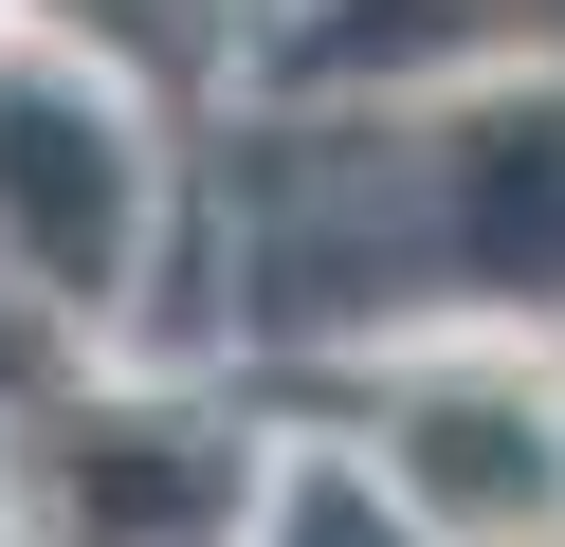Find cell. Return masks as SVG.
<instances>
[{"instance_id": "cell-1", "label": "cell", "mask_w": 565, "mask_h": 547, "mask_svg": "<svg viewBox=\"0 0 565 547\" xmlns=\"http://www.w3.org/2000/svg\"><path fill=\"white\" fill-rule=\"evenodd\" d=\"M0 201H19V238H38L55 292H110V255H128V182H110V146H92L74 109H0Z\"/></svg>"}, {"instance_id": "cell-2", "label": "cell", "mask_w": 565, "mask_h": 547, "mask_svg": "<svg viewBox=\"0 0 565 547\" xmlns=\"http://www.w3.org/2000/svg\"><path fill=\"white\" fill-rule=\"evenodd\" d=\"M475 274H511V292L565 274V109L547 128H475Z\"/></svg>"}, {"instance_id": "cell-3", "label": "cell", "mask_w": 565, "mask_h": 547, "mask_svg": "<svg viewBox=\"0 0 565 547\" xmlns=\"http://www.w3.org/2000/svg\"><path fill=\"white\" fill-rule=\"evenodd\" d=\"M220 511V456H164V438H92L74 456V529L92 547H183Z\"/></svg>"}, {"instance_id": "cell-4", "label": "cell", "mask_w": 565, "mask_h": 547, "mask_svg": "<svg viewBox=\"0 0 565 547\" xmlns=\"http://www.w3.org/2000/svg\"><path fill=\"white\" fill-rule=\"evenodd\" d=\"M419 474H438L456 511H492V529H529V511H547V456H511V420H492V401H438V420H419Z\"/></svg>"}, {"instance_id": "cell-5", "label": "cell", "mask_w": 565, "mask_h": 547, "mask_svg": "<svg viewBox=\"0 0 565 547\" xmlns=\"http://www.w3.org/2000/svg\"><path fill=\"white\" fill-rule=\"evenodd\" d=\"M475 19H529V0H365V36H475Z\"/></svg>"}, {"instance_id": "cell-6", "label": "cell", "mask_w": 565, "mask_h": 547, "mask_svg": "<svg viewBox=\"0 0 565 547\" xmlns=\"http://www.w3.org/2000/svg\"><path fill=\"white\" fill-rule=\"evenodd\" d=\"M74 19H110L128 55H183V0H74Z\"/></svg>"}, {"instance_id": "cell-7", "label": "cell", "mask_w": 565, "mask_h": 547, "mask_svg": "<svg viewBox=\"0 0 565 547\" xmlns=\"http://www.w3.org/2000/svg\"><path fill=\"white\" fill-rule=\"evenodd\" d=\"M292 547H365V511H347V493H310V529Z\"/></svg>"}]
</instances>
